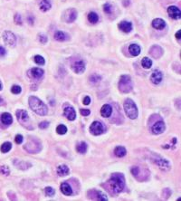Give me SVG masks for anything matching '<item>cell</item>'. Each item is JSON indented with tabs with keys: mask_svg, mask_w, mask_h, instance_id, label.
<instances>
[{
	"mask_svg": "<svg viewBox=\"0 0 181 201\" xmlns=\"http://www.w3.org/2000/svg\"><path fill=\"white\" fill-rule=\"evenodd\" d=\"M45 194H46L48 197H52V196L54 195V193H55L54 189H53L52 188H51V187H47V188H45Z\"/></svg>",
	"mask_w": 181,
	"mask_h": 201,
	"instance_id": "38",
	"label": "cell"
},
{
	"mask_svg": "<svg viewBox=\"0 0 181 201\" xmlns=\"http://www.w3.org/2000/svg\"><path fill=\"white\" fill-rule=\"evenodd\" d=\"M90 193H91L92 198V197H95V198H94V199H96V200H102V201L108 200V199L106 198V196L104 195L103 193H102L101 191L92 190V192H90Z\"/></svg>",
	"mask_w": 181,
	"mask_h": 201,
	"instance_id": "24",
	"label": "cell"
},
{
	"mask_svg": "<svg viewBox=\"0 0 181 201\" xmlns=\"http://www.w3.org/2000/svg\"><path fill=\"white\" fill-rule=\"evenodd\" d=\"M25 150L27 151L29 153H33V154H35L37 152L41 151L42 147H41V143L35 140V139H33L31 141H28V143L25 145Z\"/></svg>",
	"mask_w": 181,
	"mask_h": 201,
	"instance_id": "5",
	"label": "cell"
},
{
	"mask_svg": "<svg viewBox=\"0 0 181 201\" xmlns=\"http://www.w3.org/2000/svg\"><path fill=\"white\" fill-rule=\"evenodd\" d=\"M61 191L65 196H71L73 194V189H72L71 186L68 183H66V182H64V183H63L61 185Z\"/></svg>",
	"mask_w": 181,
	"mask_h": 201,
	"instance_id": "23",
	"label": "cell"
},
{
	"mask_svg": "<svg viewBox=\"0 0 181 201\" xmlns=\"http://www.w3.org/2000/svg\"><path fill=\"white\" fill-rule=\"evenodd\" d=\"M152 26L155 28V29H157V30H162L165 28L166 26V23L163 19H160V18H156L152 21Z\"/></svg>",
	"mask_w": 181,
	"mask_h": 201,
	"instance_id": "21",
	"label": "cell"
},
{
	"mask_svg": "<svg viewBox=\"0 0 181 201\" xmlns=\"http://www.w3.org/2000/svg\"><path fill=\"white\" fill-rule=\"evenodd\" d=\"M15 141H16V143H17V144H21V143L23 142V136L20 135V134H17V135L16 136V138H15Z\"/></svg>",
	"mask_w": 181,
	"mask_h": 201,
	"instance_id": "43",
	"label": "cell"
},
{
	"mask_svg": "<svg viewBox=\"0 0 181 201\" xmlns=\"http://www.w3.org/2000/svg\"><path fill=\"white\" fill-rule=\"evenodd\" d=\"M2 90V84H1V82H0V91Z\"/></svg>",
	"mask_w": 181,
	"mask_h": 201,
	"instance_id": "50",
	"label": "cell"
},
{
	"mask_svg": "<svg viewBox=\"0 0 181 201\" xmlns=\"http://www.w3.org/2000/svg\"><path fill=\"white\" fill-rule=\"evenodd\" d=\"M141 65L144 69H150L152 66V61L148 57H144L141 61Z\"/></svg>",
	"mask_w": 181,
	"mask_h": 201,
	"instance_id": "31",
	"label": "cell"
},
{
	"mask_svg": "<svg viewBox=\"0 0 181 201\" xmlns=\"http://www.w3.org/2000/svg\"><path fill=\"white\" fill-rule=\"evenodd\" d=\"M180 35H181V31L180 30H179L178 33L176 34V37H177L178 40H180Z\"/></svg>",
	"mask_w": 181,
	"mask_h": 201,
	"instance_id": "48",
	"label": "cell"
},
{
	"mask_svg": "<svg viewBox=\"0 0 181 201\" xmlns=\"http://www.w3.org/2000/svg\"><path fill=\"white\" fill-rule=\"evenodd\" d=\"M38 40L42 43V44H46L47 43V41H48V38H47V36L46 35H43V34H40L39 35H38Z\"/></svg>",
	"mask_w": 181,
	"mask_h": 201,
	"instance_id": "40",
	"label": "cell"
},
{
	"mask_svg": "<svg viewBox=\"0 0 181 201\" xmlns=\"http://www.w3.org/2000/svg\"><path fill=\"white\" fill-rule=\"evenodd\" d=\"M72 69L76 74H82L85 71V64L83 61H77L72 64Z\"/></svg>",
	"mask_w": 181,
	"mask_h": 201,
	"instance_id": "14",
	"label": "cell"
},
{
	"mask_svg": "<svg viewBox=\"0 0 181 201\" xmlns=\"http://www.w3.org/2000/svg\"><path fill=\"white\" fill-rule=\"evenodd\" d=\"M3 40L5 43V45H7L8 46H12L14 47L16 45V35L10 32V31H5L3 35Z\"/></svg>",
	"mask_w": 181,
	"mask_h": 201,
	"instance_id": "6",
	"label": "cell"
},
{
	"mask_svg": "<svg viewBox=\"0 0 181 201\" xmlns=\"http://www.w3.org/2000/svg\"><path fill=\"white\" fill-rule=\"evenodd\" d=\"M165 129H166V126H165V123L163 121H158L155 122L151 130H152V132L154 134H161L165 131Z\"/></svg>",
	"mask_w": 181,
	"mask_h": 201,
	"instance_id": "11",
	"label": "cell"
},
{
	"mask_svg": "<svg viewBox=\"0 0 181 201\" xmlns=\"http://www.w3.org/2000/svg\"><path fill=\"white\" fill-rule=\"evenodd\" d=\"M90 131L92 135L94 136H98V135H101L104 132V127L103 125L102 122H98V121H95L93 122L91 127H90Z\"/></svg>",
	"mask_w": 181,
	"mask_h": 201,
	"instance_id": "7",
	"label": "cell"
},
{
	"mask_svg": "<svg viewBox=\"0 0 181 201\" xmlns=\"http://www.w3.org/2000/svg\"><path fill=\"white\" fill-rule=\"evenodd\" d=\"M56 131H57L58 134H60V135H63V134H65V133L67 132V128H66V126L61 124V125L57 126V128H56Z\"/></svg>",
	"mask_w": 181,
	"mask_h": 201,
	"instance_id": "34",
	"label": "cell"
},
{
	"mask_svg": "<svg viewBox=\"0 0 181 201\" xmlns=\"http://www.w3.org/2000/svg\"><path fill=\"white\" fill-rule=\"evenodd\" d=\"M54 38H55L57 41H59V42H63V41H65V40L68 39V35H67L65 33L62 32V31H57V32L54 34Z\"/></svg>",
	"mask_w": 181,
	"mask_h": 201,
	"instance_id": "26",
	"label": "cell"
},
{
	"mask_svg": "<svg viewBox=\"0 0 181 201\" xmlns=\"http://www.w3.org/2000/svg\"><path fill=\"white\" fill-rule=\"evenodd\" d=\"M11 149H12V144H11V142H8V141L3 143L2 146H1V151H2L3 153L8 152Z\"/></svg>",
	"mask_w": 181,
	"mask_h": 201,
	"instance_id": "33",
	"label": "cell"
},
{
	"mask_svg": "<svg viewBox=\"0 0 181 201\" xmlns=\"http://www.w3.org/2000/svg\"><path fill=\"white\" fill-rule=\"evenodd\" d=\"M109 184L113 193L118 194L121 192L125 187V179L121 174H113L110 179L109 180Z\"/></svg>",
	"mask_w": 181,
	"mask_h": 201,
	"instance_id": "2",
	"label": "cell"
},
{
	"mask_svg": "<svg viewBox=\"0 0 181 201\" xmlns=\"http://www.w3.org/2000/svg\"><path fill=\"white\" fill-rule=\"evenodd\" d=\"M34 60L35 64H39V65H44L45 63L44 57L41 56V55H35L34 58Z\"/></svg>",
	"mask_w": 181,
	"mask_h": 201,
	"instance_id": "35",
	"label": "cell"
},
{
	"mask_svg": "<svg viewBox=\"0 0 181 201\" xmlns=\"http://www.w3.org/2000/svg\"><path fill=\"white\" fill-rule=\"evenodd\" d=\"M90 102H91V98H90L89 96H85L84 99H83V104H85V105H89Z\"/></svg>",
	"mask_w": 181,
	"mask_h": 201,
	"instance_id": "46",
	"label": "cell"
},
{
	"mask_svg": "<svg viewBox=\"0 0 181 201\" xmlns=\"http://www.w3.org/2000/svg\"><path fill=\"white\" fill-rule=\"evenodd\" d=\"M103 10L106 14H110L112 12V6L110 4H105L103 5Z\"/></svg>",
	"mask_w": 181,
	"mask_h": 201,
	"instance_id": "41",
	"label": "cell"
},
{
	"mask_svg": "<svg viewBox=\"0 0 181 201\" xmlns=\"http://www.w3.org/2000/svg\"><path fill=\"white\" fill-rule=\"evenodd\" d=\"M70 172L69 170V168L65 165V164H62V165H59L58 168H57V174L59 176L63 177L68 175Z\"/></svg>",
	"mask_w": 181,
	"mask_h": 201,
	"instance_id": "20",
	"label": "cell"
},
{
	"mask_svg": "<svg viewBox=\"0 0 181 201\" xmlns=\"http://www.w3.org/2000/svg\"><path fill=\"white\" fill-rule=\"evenodd\" d=\"M28 102H29V106L30 108L38 115H46L48 112V109L47 106L35 96H31L28 99Z\"/></svg>",
	"mask_w": 181,
	"mask_h": 201,
	"instance_id": "1",
	"label": "cell"
},
{
	"mask_svg": "<svg viewBox=\"0 0 181 201\" xmlns=\"http://www.w3.org/2000/svg\"><path fill=\"white\" fill-rule=\"evenodd\" d=\"M88 20L92 23V24H96L99 21V16L95 12H91L88 15Z\"/></svg>",
	"mask_w": 181,
	"mask_h": 201,
	"instance_id": "30",
	"label": "cell"
},
{
	"mask_svg": "<svg viewBox=\"0 0 181 201\" xmlns=\"http://www.w3.org/2000/svg\"><path fill=\"white\" fill-rule=\"evenodd\" d=\"M126 153H127L126 149H125L124 147H122V146H118V147L114 150V154H115L117 157H119V158L124 157V156L126 155Z\"/></svg>",
	"mask_w": 181,
	"mask_h": 201,
	"instance_id": "27",
	"label": "cell"
},
{
	"mask_svg": "<svg viewBox=\"0 0 181 201\" xmlns=\"http://www.w3.org/2000/svg\"><path fill=\"white\" fill-rule=\"evenodd\" d=\"M124 110L125 112L127 114V116L129 117V119L134 120L138 117V108L135 104V102L130 99H127L124 102Z\"/></svg>",
	"mask_w": 181,
	"mask_h": 201,
	"instance_id": "3",
	"label": "cell"
},
{
	"mask_svg": "<svg viewBox=\"0 0 181 201\" xmlns=\"http://www.w3.org/2000/svg\"><path fill=\"white\" fill-rule=\"evenodd\" d=\"M1 122L5 125H10L13 122L12 115L8 112H5L1 115Z\"/></svg>",
	"mask_w": 181,
	"mask_h": 201,
	"instance_id": "22",
	"label": "cell"
},
{
	"mask_svg": "<svg viewBox=\"0 0 181 201\" xmlns=\"http://www.w3.org/2000/svg\"><path fill=\"white\" fill-rule=\"evenodd\" d=\"M87 148H88L87 143L84 142V141H81L77 145V147H76V151H77L79 153H81V154H84V153H86V151H87Z\"/></svg>",
	"mask_w": 181,
	"mask_h": 201,
	"instance_id": "29",
	"label": "cell"
},
{
	"mask_svg": "<svg viewBox=\"0 0 181 201\" xmlns=\"http://www.w3.org/2000/svg\"><path fill=\"white\" fill-rule=\"evenodd\" d=\"M48 126H49V122H42L39 124V128H40V129H46Z\"/></svg>",
	"mask_w": 181,
	"mask_h": 201,
	"instance_id": "45",
	"label": "cell"
},
{
	"mask_svg": "<svg viewBox=\"0 0 181 201\" xmlns=\"http://www.w3.org/2000/svg\"><path fill=\"white\" fill-rule=\"evenodd\" d=\"M119 89L121 93H127L132 90V81L129 75H121L119 81Z\"/></svg>",
	"mask_w": 181,
	"mask_h": 201,
	"instance_id": "4",
	"label": "cell"
},
{
	"mask_svg": "<svg viewBox=\"0 0 181 201\" xmlns=\"http://www.w3.org/2000/svg\"><path fill=\"white\" fill-rule=\"evenodd\" d=\"M0 173L4 174V175H5V176H8L9 173H10L8 167H6V166H2V167H0Z\"/></svg>",
	"mask_w": 181,
	"mask_h": 201,
	"instance_id": "39",
	"label": "cell"
},
{
	"mask_svg": "<svg viewBox=\"0 0 181 201\" xmlns=\"http://www.w3.org/2000/svg\"><path fill=\"white\" fill-rule=\"evenodd\" d=\"M63 114L64 116L69 120V121H74L76 118V112L75 110L72 107V106H67L64 108L63 111Z\"/></svg>",
	"mask_w": 181,
	"mask_h": 201,
	"instance_id": "13",
	"label": "cell"
},
{
	"mask_svg": "<svg viewBox=\"0 0 181 201\" xmlns=\"http://www.w3.org/2000/svg\"><path fill=\"white\" fill-rule=\"evenodd\" d=\"M15 165L21 169V170H26L28 169L29 167H31V164L30 163H27V162H25V161H22V160H18V162L15 161Z\"/></svg>",
	"mask_w": 181,
	"mask_h": 201,
	"instance_id": "32",
	"label": "cell"
},
{
	"mask_svg": "<svg viewBox=\"0 0 181 201\" xmlns=\"http://www.w3.org/2000/svg\"><path fill=\"white\" fill-rule=\"evenodd\" d=\"M51 8V3L49 0H42L40 3V9L43 12H47Z\"/></svg>",
	"mask_w": 181,
	"mask_h": 201,
	"instance_id": "28",
	"label": "cell"
},
{
	"mask_svg": "<svg viewBox=\"0 0 181 201\" xmlns=\"http://www.w3.org/2000/svg\"><path fill=\"white\" fill-rule=\"evenodd\" d=\"M155 163L159 167L160 170H168L170 169V164L167 159H156Z\"/></svg>",
	"mask_w": 181,
	"mask_h": 201,
	"instance_id": "16",
	"label": "cell"
},
{
	"mask_svg": "<svg viewBox=\"0 0 181 201\" xmlns=\"http://www.w3.org/2000/svg\"><path fill=\"white\" fill-rule=\"evenodd\" d=\"M91 113V111L89 109H81V114L83 116H88Z\"/></svg>",
	"mask_w": 181,
	"mask_h": 201,
	"instance_id": "44",
	"label": "cell"
},
{
	"mask_svg": "<svg viewBox=\"0 0 181 201\" xmlns=\"http://www.w3.org/2000/svg\"><path fill=\"white\" fill-rule=\"evenodd\" d=\"M111 113H112V108H111V106L109 105V104H104L103 106L102 107V109H101V114H102V116L108 118V117H110V116L111 115Z\"/></svg>",
	"mask_w": 181,
	"mask_h": 201,
	"instance_id": "19",
	"label": "cell"
},
{
	"mask_svg": "<svg viewBox=\"0 0 181 201\" xmlns=\"http://www.w3.org/2000/svg\"><path fill=\"white\" fill-rule=\"evenodd\" d=\"M168 13L169 16L173 19H180V9L175 5H171L168 8Z\"/></svg>",
	"mask_w": 181,
	"mask_h": 201,
	"instance_id": "12",
	"label": "cell"
},
{
	"mask_svg": "<svg viewBox=\"0 0 181 201\" xmlns=\"http://www.w3.org/2000/svg\"><path fill=\"white\" fill-rule=\"evenodd\" d=\"M150 54L154 57V58H159L162 54H163V50L160 46H153L150 48Z\"/></svg>",
	"mask_w": 181,
	"mask_h": 201,
	"instance_id": "18",
	"label": "cell"
},
{
	"mask_svg": "<svg viewBox=\"0 0 181 201\" xmlns=\"http://www.w3.org/2000/svg\"><path fill=\"white\" fill-rule=\"evenodd\" d=\"M5 54V49L2 46H0V57L4 56Z\"/></svg>",
	"mask_w": 181,
	"mask_h": 201,
	"instance_id": "47",
	"label": "cell"
},
{
	"mask_svg": "<svg viewBox=\"0 0 181 201\" xmlns=\"http://www.w3.org/2000/svg\"><path fill=\"white\" fill-rule=\"evenodd\" d=\"M16 117L18 122L23 126H27L29 124V115L26 111L18 110L16 111Z\"/></svg>",
	"mask_w": 181,
	"mask_h": 201,
	"instance_id": "8",
	"label": "cell"
},
{
	"mask_svg": "<svg viewBox=\"0 0 181 201\" xmlns=\"http://www.w3.org/2000/svg\"><path fill=\"white\" fill-rule=\"evenodd\" d=\"M162 79H163L162 73H161L160 71H157H157H154V72L152 73L151 76H150V81H151V82L154 83V84H159V83L161 82Z\"/></svg>",
	"mask_w": 181,
	"mask_h": 201,
	"instance_id": "15",
	"label": "cell"
},
{
	"mask_svg": "<svg viewBox=\"0 0 181 201\" xmlns=\"http://www.w3.org/2000/svg\"><path fill=\"white\" fill-rule=\"evenodd\" d=\"M77 17V12L75 9L74 8H70L68 10H66L65 14H64V19L67 23H73Z\"/></svg>",
	"mask_w": 181,
	"mask_h": 201,
	"instance_id": "10",
	"label": "cell"
},
{
	"mask_svg": "<svg viewBox=\"0 0 181 201\" xmlns=\"http://www.w3.org/2000/svg\"><path fill=\"white\" fill-rule=\"evenodd\" d=\"M44 70L40 69V68H33L31 70L28 71V76L31 79H34V80H39L44 76Z\"/></svg>",
	"mask_w": 181,
	"mask_h": 201,
	"instance_id": "9",
	"label": "cell"
},
{
	"mask_svg": "<svg viewBox=\"0 0 181 201\" xmlns=\"http://www.w3.org/2000/svg\"><path fill=\"white\" fill-rule=\"evenodd\" d=\"M119 28L124 33H129L132 30V24L129 21H122L119 24Z\"/></svg>",
	"mask_w": 181,
	"mask_h": 201,
	"instance_id": "17",
	"label": "cell"
},
{
	"mask_svg": "<svg viewBox=\"0 0 181 201\" xmlns=\"http://www.w3.org/2000/svg\"><path fill=\"white\" fill-rule=\"evenodd\" d=\"M129 52L130 53L131 55L133 56H138L140 53V47L138 45H130L129 47Z\"/></svg>",
	"mask_w": 181,
	"mask_h": 201,
	"instance_id": "25",
	"label": "cell"
},
{
	"mask_svg": "<svg viewBox=\"0 0 181 201\" xmlns=\"http://www.w3.org/2000/svg\"><path fill=\"white\" fill-rule=\"evenodd\" d=\"M11 92L14 94H19L21 93V87L18 86V85H13L12 88H11Z\"/></svg>",
	"mask_w": 181,
	"mask_h": 201,
	"instance_id": "37",
	"label": "cell"
},
{
	"mask_svg": "<svg viewBox=\"0 0 181 201\" xmlns=\"http://www.w3.org/2000/svg\"><path fill=\"white\" fill-rule=\"evenodd\" d=\"M15 23L16 25H22V19H21V16L16 14L15 16Z\"/></svg>",
	"mask_w": 181,
	"mask_h": 201,
	"instance_id": "42",
	"label": "cell"
},
{
	"mask_svg": "<svg viewBox=\"0 0 181 201\" xmlns=\"http://www.w3.org/2000/svg\"><path fill=\"white\" fill-rule=\"evenodd\" d=\"M4 104H5V100H3V98L0 97V106H2V105H4Z\"/></svg>",
	"mask_w": 181,
	"mask_h": 201,
	"instance_id": "49",
	"label": "cell"
},
{
	"mask_svg": "<svg viewBox=\"0 0 181 201\" xmlns=\"http://www.w3.org/2000/svg\"><path fill=\"white\" fill-rule=\"evenodd\" d=\"M101 76H99L98 75H92L90 77V81L92 82V83H97L101 81Z\"/></svg>",
	"mask_w": 181,
	"mask_h": 201,
	"instance_id": "36",
	"label": "cell"
}]
</instances>
